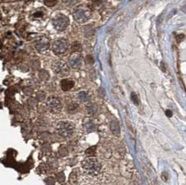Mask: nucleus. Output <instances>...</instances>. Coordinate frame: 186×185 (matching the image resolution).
Masks as SVG:
<instances>
[{"label": "nucleus", "instance_id": "obj_4", "mask_svg": "<svg viewBox=\"0 0 186 185\" xmlns=\"http://www.w3.org/2000/svg\"><path fill=\"white\" fill-rule=\"evenodd\" d=\"M57 131L63 137H69L73 134L74 126L70 122L61 121L57 125Z\"/></svg>", "mask_w": 186, "mask_h": 185}, {"label": "nucleus", "instance_id": "obj_6", "mask_svg": "<svg viewBox=\"0 0 186 185\" xmlns=\"http://www.w3.org/2000/svg\"><path fill=\"white\" fill-rule=\"evenodd\" d=\"M68 47L67 40L63 38H61L54 42L52 45V51L55 54L62 55L67 52Z\"/></svg>", "mask_w": 186, "mask_h": 185}, {"label": "nucleus", "instance_id": "obj_11", "mask_svg": "<svg viewBox=\"0 0 186 185\" xmlns=\"http://www.w3.org/2000/svg\"><path fill=\"white\" fill-rule=\"evenodd\" d=\"M90 97H90L89 95L88 94V92H87L83 91L79 93V98H80V99H81L82 101L87 102L88 100H89Z\"/></svg>", "mask_w": 186, "mask_h": 185}, {"label": "nucleus", "instance_id": "obj_9", "mask_svg": "<svg viewBox=\"0 0 186 185\" xmlns=\"http://www.w3.org/2000/svg\"><path fill=\"white\" fill-rule=\"evenodd\" d=\"M50 47V41L48 38H41L36 43V48L39 52H43L48 50Z\"/></svg>", "mask_w": 186, "mask_h": 185}, {"label": "nucleus", "instance_id": "obj_15", "mask_svg": "<svg viewBox=\"0 0 186 185\" xmlns=\"http://www.w3.org/2000/svg\"><path fill=\"white\" fill-rule=\"evenodd\" d=\"M131 98L132 99H133V102L135 104H138V97H137V96L134 93H132L131 95Z\"/></svg>", "mask_w": 186, "mask_h": 185}, {"label": "nucleus", "instance_id": "obj_16", "mask_svg": "<svg viewBox=\"0 0 186 185\" xmlns=\"http://www.w3.org/2000/svg\"><path fill=\"white\" fill-rule=\"evenodd\" d=\"M85 62H86L87 63H91L94 62V58H93L91 56H90V55L87 56L86 58H85Z\"/></svg>", "mask_w": 186, "mask_h": 185}, {"label": "nucleus", "instance_id": "obj_1", "mask_svg": "<svg viewBox=\"0 0 186 185\" xmlns=\"http://www.w3.org/2000/svg\"><path fill=\"white\" fill-rule=\"evenodd\" d=\"M82 168L84 173L89 175H96L100 170V164L96 158L87 157L82 162Z\"/></svg>", "mask_w": 186, "mask_h": 185}, {"label": "nucleus", "instance_id": "obj_5", "mask_svg": "<svg viewBox=\"0 0 186 185\" xmlns=\"http://www.w3.org/2000/svg\"><path fill=\"white\" fill-rule=\"evenodd\" d=\"M52 24L55 29L59 31H62L65 30L69 24V19L64 15H58L52 19Z\"/></svg>", "mask_w": 186, "mask_h": 185}, {"label": "nucleus", "instance_id": "obj_13", "mask_svg": "<svg viewBox=\"0 0 186 185\" xmlns=\"http://www.w3.org/2000/svg\"><path fill=\"white\" fill-rule=\"evenodd\" d=\"M58 0H44V4L48 6H54L57 4Z\"/></svg>", "mask_w": 186, "mask_h": 185}, {"label": "nucleus", "instance_id": "obj_17", "mask_svg": "<svg viewBox=\"0 0 186 185\" xmlns=\"http://www.w3.org/2000/svg\"><path fill=\"white\" fill-rule=\"evenodd\" d=\"M184 35H183V34H181V35H178L177 37V40L178 43H180L181 41H182L183 40V38H184Z\"/></svg>", "mask_w": 186, "mask_h": 185}, {"label": "nucleus", "instance_id": "obj_12", "mask_svg": "<svg viewBox=\"0 0 186 185\" xmlns=\"http://www.w3.org/2000/svg\"><path fill=\"white\" fill-rule=\"evenodd\" d=\"M72 50L73 52H79L81 50V45L78 42H74L72 44Z\"/></svg>", "mask_w": 186, "mask_h": 185}, {"label": "nucleus", "instance_id": "obj_10", "mask_svg": "<svg viewBox=\"0 0 186 185\" xmlns=\"http://www.w3.org/2000/svg\"><path fill=\"white\" fill-rule=\"evenodd\" d=\"M75 85V82L72 81V80L70 79H63L62 81V83H61V86H62V89L63 91H69L73 88Z\"/></svg>", "mask_w": 186, "mask_h": 185}, {"label": "nucleus", "instance_id": "obj_7", "mask_svg": "<svg viewBox=\"0 0 186 185\" xmlns=\"http://www.w3.org/2000/svg\"><path fill=\"white\" fill-rule=\"evenodd\" d=\"M47 106L51 113H59L62 109V102L56 97H50L47 101Z\"/></svg>", "mask_w": 186, "mask_h": 185}, {"label": "nucleus", "instance_id": "obj_8", "mask_svg": "<svg viewBox=\"0 0 186 185\" xmlns=\"http://www.w3.org/2000/svg\"><path fill=\"white\" fill-rule=\"evenodd\" d=\"M68 61H69L70 65L73 68L77 69V68L81 67L82 57L81 54H80L79 52H73L71 54H70L69 58H68Z\"/></svg>", "mask_w": 186, "mask_h": 185}, {"label": "nucleus", "instance_id": "obj_2", "mask_svg": "<svg viewBox=\"0 0 186 185\" xmlns=\"http://www.w3.org/2000/svg\"><path fill=\"white\" fill-rule=\"evenodd\" d=\"M91 17V12L88 7L80 6L77 7L73 13V18L78 23H84Z\"/></svg>", "mask_w": 186, "mask_h": 185}, {"label": "nucleus", "instance_id": "obj_3", "mask_svg": "<svg viewBox=\"0 0 186 185\" xmlns=\"http://www.w3.org/2000/svg\"><path fill=\"white\" fill-rule=\"evenodd\" d=\"M52 69L55 74L59 76L66 77L70 73V68L65 62L62 61H56L52 64Z\"/></svg>", "mask_w": 186, "mask_h": 185}, {"label": "nucleus", "instance_id": "obj_14", "mask_svg": "<svg viewBox=\"0 0 186 185\" xmlns=\"http://www.w3.org/2000/svg\"><path fill=\"white\" fill-rule=\"evenodd\" d=\"M77 0H63V3H65L67 5H72L73 4L76 3Z\"/></svg>", "mask_w": 186, "mask_h": 185}]
</instances>
